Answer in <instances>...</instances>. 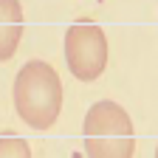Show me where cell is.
<instances>
[{
    "mask_svg": "<svg viewBox=\"0 0 158 158\" xmlns=\"http://www.w3.org/2000/svg\"><path fill=\"white\" fill-rule=\"evenodd\" d=\"M14 110L31 130H48L62 113V79L45 59H31L14 79Z\"/></svg>",
    "mask_w": 158,
    "mask_h": 158,
    "instance_id": "6da1fadb",
    "label": "cell"
},
{
    "mask_svg": "<svg viewBox=\"0 0 158 158\" xmlns=\"http://www.w3.org/2000/svg\"><path fill=\"white\" fill-rule=\"evenodd\" d=\"M82 144L88 158H133L135 133L130 113L110 99H99L85 113Z\"/></svg>",
    "mask_w": 158,
    "mask_h": 158,
    "instance_id": "7a4b0ae2",
    "label": "cell"
},
{
    "mask_svg": "<svg viewBox=\"0 0 158 158\" xmlns=\"http://www.w3.org/2000/svg\"><path fill=\"white\" fill-rule=\"evenodd\" d=\"M65 62L79 82H96L107 68V34L93 20H76L65 31Z\"/></svg>",
    "mask_w": 158,
    "mask_h": 158,
    "instance_id": "3957f363",
    "label": "cell"
},
{
    "mask_svg": "<svg viewBox=\"0 0 158 158\" xmlns=\"http://www.w3.org/2000/svg\"><path fill=\"white\" fill-rule=\"evenodd\" d=\"M26 17L20 0H0V62H9L23 40Z\"/></svg>",
    "mask_w": 158,
    "mask_h": 158,
    "instance_id": "277c9868",
    "label": "cell"
},
{
    "mask_svg": "<svg viewBox=\"0 0 158 158\" xmlns=\"http://www.w3.org/2000/svg\"><path fill=\"white\" fill-rule=\"evenodd\" d=\"M0 158H31V147L20 135H0Z\"/></svg>",
    "mask_w": 158,
    "mask_h": 158,
    "instance_id": "5b68a950",
    "label": "cell"
},
{
    "mask_svg": "<svg viewBox=\"0 0 158 158\" xmlns=\"http://www.w3.org/2000/svg\"><path fill=\"white\" fill-rule=\"evenodd\" d=\"M155 158H158V147H155Z\"/></svg>",
    "mask_w": 158,
    "mask_h": 158,
    "instance_id": "8992f818",
    "label": "cell"
}]
</instances>
